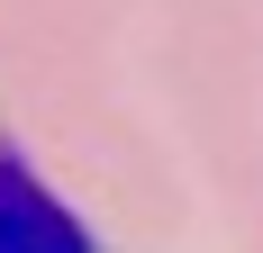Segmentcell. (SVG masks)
Masks as SVG:
<instances>
[{"mask_svg": "<svg viewBox=\"0 0 263 253\" xmlns=\"http://www.w3.org/2000/svg\"><path fill=\"white\" fill-rule=\"evenodd\" d=\"M0 253H91L82 217L9 154H0Z\"/></svg>", "mask_w": 263, "mask_h": 253, "instance_id": "obj_1", "label": "cell"}]
</instances>
